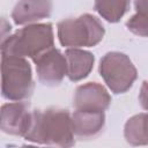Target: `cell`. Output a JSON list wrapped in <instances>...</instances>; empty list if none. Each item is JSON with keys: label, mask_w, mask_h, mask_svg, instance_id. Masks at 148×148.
I'll list each match as a JSON object with an SVG mask.
<instances>
[{"label": "cell", "mask_w": 148, "mask_h": 148, "mask_svg": "<svg viewBox=\"0 0 148 148\" xmlns=\"http://www.w3.org/2000/svg\"><path fill=\"white\" fill-rule=\"evenodd\" d=\"M24 139L35 143L71 147L74 145L72 117L67 110L50 108L31 112V120Z\"/></svg>", "instance_id": "obj_1"}, {"label": "cell", "mask_w": 148, "mask_h": 148, "mask_svg": "<svg viewBox=\"0 0 148 148\" xmlns=\"http://www.w3.org/2000/svg\"><path fill=\"white\" fill-rule=\"evenodd\" d=\"M53 47V29L51 23L30 24L17 30L1 42L2 57H29L35 59Z\"/></svg>", "instance_id": "obj_2"}, {"label": "cell", "mask_w": 148, "mask_h": 148, "mask_svg": "<svg viewBox=\"0 0 148 148\" xmlns=\"http://www.w3.org/2000/svg\"><path fill=\"white\" fill-rule=\"evenodd\" d=\"M104 27L98 18L83 14L75 18H67L58 23V38L62 46L79 49L95 46L104 36Z\"/></svg>", "instance_id": "obj_3"}, {"label": "cell", "mask_w": 148, "mask_h": 148, "mask_svg": "<svg viewBox=\"0 0 148 148\" xmlns=\"http://www.w3.org/2000/svg\"><path fill=\"white\" fill-rule=\"evenodd\" d=\"M3 98L12 102L27 99L34 89L30 64L21 57H2L1 62Z\"/></svg>", "instance_id": "obj_4"}, {"label": "cell", "mask_w": 148, "mask_h": 148, "mask_svg": "<svg viewBox=\"0 0 148 148\" xmlns=\"http://www.w3.org/2000/svg\"><path fill=\"white\" fill-rule=\"evenodd\" d=\"M99 73L114 94L127 91L138 76L136 68L131 59L120 52H108L101 59Z\"/></svg>", "instance_id": "obj_5"}, {"label": "cell", "mask_w": 148, "mask_h": 148, "mask_svg": "<svg viewBox=\"0 0 148 148\" xmlns=\"http://www.w3.org/2000/svg\"><path fill=\"white\" fill-rule=\"evenodd\" d=\"M36 64L38 80L47 86L59 84L67 75V61L65 54L52 47L32 59Z\"/></svg>", "instance_id": "obj_6"}, {"label": "cell", "mask_w": 148, "mask_h": 148, "mask_svg": "<svg viewBox=\"0 0 148 148\" xmlns=\"http://www.w3.org/2000/svg\"><path fill=\"white\" fill-rule=\"evenodd\" d=\"M111 103L108 90L97 82H88L76 88L73 105L76 110L105 111Z\"/></svg>", "instance_id": "obj_7"}, {"label": "cell", "mask_w": 148, "mask_h": 148, "mask_svg": "<svg viewBox=\"0 0 148 148\" xmlns=\"http://www.w3.org/2000/svg\"><path fill=\"white\" fill-rule=\"evenodd\" d=\"M31 120V112L21 102L3 104L1 108V130L12 135L24 136Z\"/></svg>", "instance_id": "obj_8"}, {"label": "cell", "mask_w": 148, "mask_h": 148, "mask_svg": "<svg viewBox=\"0 0 148 148\" xmlns=\"http://www.w3.org/2000/svg\"><path fill=\"white\" fill-rule=\"evenodd\" d=\"M104 111L76 110L72 114V126L74 135L80 139H91L97 136L104 126Z\"/></svg>", "instance_id": "obj_9"}, {"label": "cell", "mask_w": 148, "mask_h": 148, "mask_svg": "<svg viewBox=\"0 0 148 148\" xmlns=\"http://www.w3.org/2000/svg\"><path fill=\"white\" fill-rule=\"evenodd\" d=\"M51 12V0H20L12 12V18L15 24L23 25L49 17Z\"/></svg>", "instance_id": "obj_10"}, {"label": "cell", "mask_w": 148, "mask_h": 148, "mask_svg": "<svg viewBox=\"0 0 148 148\" xmlns=\"http://www.w3.org/2000/svg\"><path fill=\"white\" fill-rule=\"evenodd\" d=\"M67 61V76L71 81H80L88 76L94 67L92 53L81 49H68L65 52Z\"/></svg>", "instance_id": "obj_11"}, {"label": "cell", "mask_w": 148, "mask_h": 148, "mask_svg": "<svg viewBox=\"0 0 148 148\" xmlns=\"http://www.w3.org/2000/svg\"><path fill=\"white\" fill-rule=\"evenodd\" d=\"M124 135L133 146L148 145V113H139L130 118L125 124Z\"/></svg>", "instance_id": "obj_12"}, {"label": "cell", "mask_w": 148, "mask_h": 148, "mask_svg": "<svg viewBox=\"0 0 148 148\" xmlns=\"http://www.w3.org/2000/svg\"><path fill=\"white\" fill-rule=\"evenodd\" d=\"M130 8V0H95L96 12L106 21L118 22Z\"/></svg>", "instance_id": "obj_13"}, {"label": "cell", "mask_w": 148, "mask_h": 148, "mask_svg": "<svg viewBox=\"0 0 148 148\" xmlns=\"http://www.w3.org/2000/svg\"><path fill=\"white\" fill-rule=\"evenodd\" d=\"M126 27L131 32L138 36L148 37V16L147 15L136 13L126 22Z\"/></svg>", "instance_id": "obj_14"}, {"label": "cell", "mask_w": 148, "mask_h": 148, "mask_svg": "<svg viewBox=\"0 0 148 148\" xmlns=\"http://www.w3.org/2000/svg\"><path fill=\"white\" fill-rule=\"evenodd\" d=\"M139 101L141 106L148 111V81H143L141 89H140V94H139Z\"/></svg>", "instance_id": "obj_15"}, {"label": "cell", "mask_w": 148, "mask_h": 148, "mask_svg": "<svg viewBox=\"0 0 148 148\" xmlns=\"http://www.w3.org/2000/svg\"><path fill=\"white\" fill-rule=\"evenodd\" d=\"M134 6L136 13L148 16V0H134Z\"/></svg>", "instance_id": "obj_16"}]
</instances>
